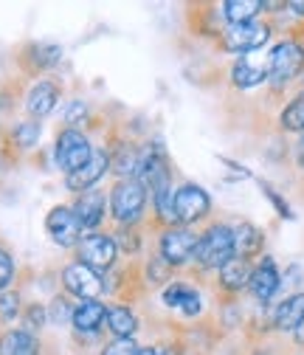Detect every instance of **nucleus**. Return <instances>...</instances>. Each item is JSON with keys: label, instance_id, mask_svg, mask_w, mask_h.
I'll return each instance as SVG.
<instances>
[{"label": "nucleus", "instance_id": "58836bf2", "mask_svg": "<svg viewBox=\"0 0 304 355\" xmlns=\"http://www.w3.org/2000/svg\"><path fill=\"white\" fill-rule=\"evenodd\" d=\"M158 355H184L178 347H172V344H166V347H158Z\"/></svg>", "mask_w": 304, "mask_h": 355}, {"label": "nucleus", "instance_id": "7ed1b4c3", "mask_svg": "<svg viewBox=\"0 0 304 355\" xmlns=\"http://www.w3.org/2000/svg\"><path fill=\"white\" fill-rule=\"evenodd\" d=\"M304 71V46L298 40H282L268 54V82L274 87H285Z\"/></svg>", "mask_w": 304, "mask_h": 355}, {"label": "nucleus", "instance_id": "dca6fc26", "mask_svg": "<svg viewBox=\"0 0 304 355\" xmlns=\"http://www.w3.org/2000/svg\"><path fill=\"white\" fill-rule=\"evenodd\" d=\"M0 355H39V338L23 327L0 333Z\"/></svg>", "mask_w": 304, "mask_h": 355}, {"label": "nucleus", "instance_id": "4468645a", "mask_svg": "<svg viewBox=\"0 0 304 355\" xmlns=\"http://www.w3.org/2000/svg\"><path fill=\"white\" fill-rule=\"evenodd\" d=\"M105 319H107V304L99 302V299H84L79 304H73V316H71V324L76 333H84V336H93L105 327Z\"/></svg>", "mask_w": 304, "mask_h": 355}, {"label": "nucleus", "instance_id": "6ab92c4d", "mask_svg": "<svg viewBox=\"0 0 304 355\" xmlns=\"http://www.w3.org/2000/svg\"><path fill=\"white\" fill-rule=\"evenodd\" d=\"M62 60V49L54 42H31L23 51V62L28 65V71H48Z\"/></svg>", "mask_w": 304, "mask_h": 355}, {"label": "nucleus", "instance_id": "a211bd4d", "mask_svg": "<svg viewBox=\"0 0 304 355\" xmlns=\"http://www.w3.org/2000/svg\"><path fill=\"white\" fill-rule=\"evenodd\" d=\"M251 274H253L251 259L234 257V259H229V262L223 265V268H220V288H226V291L237 293V291H242V288H248V285H251Z\"/></svg>", "mask_w": 304, "mask_h": 355}, {"label": "nucleus", "instance_id": "4c0bfd02", "mask_svg": "<svg viewBox=\"0 0 304 355\" xmlns=\"http://www.w3.org/2000/svg\"><path fill=\"white\" fill-rule=\"evenodd\" d=\"M293 338H296V344H298V347H304V319H301V324L293 330Z\"/></svg>", "mask_w": 304, "mask_h": 355}, {"label": "nucleus", "instance_id": "a19ab883", "mask_svg": "<svg viewBox=\"0 0 304 355\" xmlns=\"http://www.w3.org/2000/svg\"><path fill=\"white\" fill-rule=\"evenodd\" d=\"M287 9H293L296 15H301V17H304V3H287Z\"/></svg>", "mask_w": 304, "mask_h": 355}, {"label": "nucleus", "instance_id": "423d86ee", "mask_svg": "<svg viewBox=\"0 0 304 355\" xmlns=\"http://www.w3.org/2000/svg\"><path fill=\"white\" fill-rule=\"evenodd\" d=\"M60 282H62V288H65L71 296H76L79 302H84V299H99L102 291L107 288L105 279H102V274L93 271L91 265L79 262V259L71 262V265H65L62 274H60Z\"/></svg>", "mask_w": 304, "mask_h": 355}, {"label": "nucleus", "instance_id": "6e6552de", "mask_svg": "<svg viewBox=\"0 0 304 355\" xmlns=\"http://www.w3.org/2000/svg\"><path fill=\"white\" fill-rule=\"evenodd\" d=\"M268 40H271V26L268 23H259V20H251V23L229 26L223 31V49L245 57L251 51H259Z\"/></svg>", "mask_w": 304, "mask_h": 355}, {"label": "nucleus", "instance_id": "393cba45", "mask_svg": "<svg viewBox=\"0 0 304 355\" xmlns=\"http://www.w3.org/2000/svg\"><path fill=\"white\" fill-rule=\"evenodd\" d=\"M39 136H42V124L34 121V119L17 121V124L12 127V144H15L17 150H31V147H37Z\"/></svg>", "mask_w": 304, "mask_h": 355}, {"label": "nucleus", "instance_id": "f257e3e1", "mask_svg": "<svg viewBox=\"0 0 304 355\" xmlns=\"http://www.w3.org/2000/svg\"><path fill=\"white\" fill-rule=\"evenodd\" d=\"M234 229L226 223H214L208 226L200 240H197V251H195V262L203 271H220L229 259H234Z\"/></svg>", "mask_w": 304, "mask_h": 355}, {"label": "nucleus", "instance_id": "bb28decb", "mask_svg": "<svg viewBox=\"0 0 304 355\" xmlns=\"http://www.w3.org/2000/svg\"><path fill=\"white\" fill-rule=\"evenodd\" d=\"M20 313H23V299H20V293H17V291L0 293V322L12 324Z\"/></svg>", "mask_w": 304, "mask_h": 355}, {"label": "nucleus", "instance_id": "4be33fe9", "mask_svg": "<svg viewBox=\"0 0 304 355\" xmlns=\"http://www.w3.org/2000/svg\"><path fill=\"white\" fill-rule=\"evenodd\" d=\"M105 324L116 338H133L138 330V316L127 304H113V307H107Z\"/></svg>", "mask_w": 304, "mask_h": 355}, {"label": "nucleus", "instance_id": "ea45409f", "mask_svg": "<svg viewBox=\"0 0 304 355\" xmlns=\"http://www.w3.org/2000/svg\"><path fill=\"white\" fill-rule=\"evenodd\" d=\"M138 355H158V347H138Z\"/></svg>", "mask_w": 304, "mask_h": 355}, {"label": "nucleus", "instance_id": "9b49d317", "mask_svg": "<svg viewBox=\"0 0 304 355\" xmlns=\"http://www.w3.org/2000/svg\"><path fill=\"white\" fill-rule=\"evenodd\" d=\"M107 169H110V153L107 150H93L88 164L79 166L71 175H65V187L71 192H76V195H84L102 181V178L107 175Z\"/></svg>", "mask_w": 304, "mask_h": 355}, {"label": "nucleus", "instance_id": "e433bc0d", "mask_svg": "<svg viewBox=\"0 0 304 355\" xmlns=\"http://www.w3.org/2000/svg\"><path fill=\"white\" fill-rule=\"evenodd\" d=\"M200 310H203V296H200V291H192L189 299H186V304L181 307V313L184 316H197Z\"/></svg>", "mask_w": 304, "mask_h": 355}, {"label": "nucleus", "instance_id": "0eeeda50", "mask_svg": "<svg viewBox=\"0 0 304 355\" xmlns=\"http://www.w3.org/2000/svg\"><path fill=\"white\" fill-rule=\"evenodd\" d=\"M197 240H200V234H195L189 226H169L161 234L158 254L172 265V268H181V265H186L189 259H195Z\"/></svg>", "mask_w": 304, "mask_h": 355}, {"label": "nucleus", "instance_id": "79ce46f5", "mask_svg": "<svg viewBox=\"0 0 304 355\" xmlns=\"http://www.w3.org/2000/svg\"><path fill=\"white\" fill-rule=\"evenodd\" d=\"M301 147H304V139H301Z\"/></svg>", "mask_w": 304, "mask_h": 355}, {"label": "nucleus", "instance_id": "f704fd0d", "mask_svg": "<svg viewBox=\"0 0 304 355\" xmlns=\"http://www.w3.org/2000/svg\"><path fill=\"white\" fill-rule=\"evenodd\" d=\"M262 192H265V198H268V200H271V203L276 206V211H279V214H282L285 220H293V211H290V206H287V203L282 200V195H279V192H276L274 187L262 184Z\"/></svg>", "mask_w": 304, "mask_h": 355}, {"label": "nucleus", "instance_id": "72a5a7b5", "mask_svg": "<svg viewBox=\"0 0 304 355\" xmlns=\"http://www.w3.org/2000/svg\"><path fill=\"white\" fill-rule=\"evenodd\" d=\"M102 355H138V344L133 338H116L102 349Z\"/></svg>", "mask_w": 304, "mask_h": 355}, {"label": "nucleus", "instance_id": "aec40b11", "mask_svg": "<svg viewBox=\"0 0 304 355\" xmlns=\"http://www.w3.org/2000/svg\"><path fill=\"white\" fill-rule=\"evenodd\" d=\"M268 79V62H253L251 57H242L234 62L231 68V82L237 87H242V91H248V87H256V85H262Z\"/></svg>", "mask_w": 304, "mask_h": 355}, {"label": "nucleus", "instance_id": "20e7f679", "mask_svg": "<svg viewBox=\"0 0 304 355\" xmlns=\"http://www.w3.org/2000/svg\"><path fill=\"white\" fill-rule=\"evenodd\" d=\"M211 211V198L197 184H184L172 195V223L175 226H192Z\"/></svg>", "mask_w": 304, "mask_h": 355}, {"label": "nucleus", "instance_id": "9d476101", "mask_svg": "<svg viewBox=\"0 0 304 355\" xmlns=\"http://www.w3.org/2000/svg\"><path fill=\"white\" fill-rule=\"evenodd\" d=\"M79 262L91 265L93 271H110L118 259V245L113 234H88L79 240Z\"/></svg>", "mask_w": 304, "mask_h": 355}, {"label": "nucleus", "instance_id": "c756f323", "mask_svg": "<svg viewBox=\"0 0 304 355\" xmlns=\"http://www.w3.org/2000/svg\"><path fill=\"white\" fill-rule=\"evenodd\" d=\"M15 274H17V265H15V257L0 245V293H6L15 282Z\"/></svg>", "mask_w": 304, "mask_h": 355}, {"label": "nucleus", "instance_id": "f8f14e48", "mask_svg": "<svg viewBox=\"0 0 304 355\" xmlns=\"http://www.w3.org/2000/svg\"><path fill=\"white\" fill-rule=\"evenodd\" d=\"M60 96H62V91H60V85H57V82H51V79H39V82L31 85V91L26 94V113H28L34 121L46 119V116H51V113L57 110Z\"/></svg>", "mask_w": 304, "mask_h": 355}, {"label": "nucleus", "instance_id": "a878e982", "mask_svg": "<svg viewBox=\"0 0 304 355\" xmlns=\"http://www.w3.org/2000/svg\"><path fill=\"white\" fill-rule=\"evenodd\" d=\"M279 124L282 130L287 132H304V94H298L279 116Z\"/></svg>", "mask_w": 304, "mask_h": 355}, {"label": "nucleus", "instance_id": "c85d7f7f", "mask_svg": "<svg viewBox=\"0 0 304 355\" xmlns=\"http://www.w3.org/2000/svg\"><path fill=\"white\" fill-rule=\"evenodd\" d=\"M20 316H23V324H26L23 330H28V333H34V336H37V330H42V324L48 322V310L42 307L39 302H34V304H28V307L23 310Z\"/></svg>", "mask_w": 304, "mask_h": 355}, {"label": "nucleus", "instance_id": "f3484780", "mask_svg": "<svg viewBox=\"0 0 304 355\" xmlns=\"http://www.w3.org/2000/svg\"><path fill=\"white\" fill-rule=\"evenodd\" d=\"M304 319V293H290L274 310V324L282 333H293Z\"/></svg>", "mask_w": 304, "mask_h": 355}, {"label": "nucleus", "instance_id": "2eb2a0df", "mask_svg": "<svg viewBox=\"0 0 304 355\" xmlns=\"http://www.w3.org/2000/svg\"><path fill=\"white\" fill-rule=\"evenodd\" d=\"M73 211H76V217H79L82 229H96V226L102 223V220H105V211H107V198H105L102 192L91 189V192H84V195L76 200Z\"/></svg>", "mask_w": 304, "mask_h": 355}, {"label": "nucleus", "instance_id": "ddd939ff", "mask_svg": "<svg viewBox=\"0 0 304 355\" xmlns=\"http://www.w3.org/2000/svg\"><path fill=\"white\" fill-rule=\"evenodd\" d=\"M279 288H282V274L276 268L274 257H262V259H259V265L253 268V274H251V285H248L251 296L259 304H268L276 296Z\"/></svg>", "mask_w": 304, "mask_h": 355}, {"label": "nucleus", "instance_id": "1a4fd4ad", "mask_svg": "<svg viewBox=\"0 0 304 355\" xmlns=\"http://www.w3.org/2000/svg\"><path fill=\"white\" fill-rule=\"evenodd\" d=\"M46 232H48L51 243L60 245V248H73L84 237L82 234V223H79L73 206H54L46 214Z\"/></svg>", "mask_w": 304, "mask_h": 355}, {"label": "nucleus", "instance_id": "f03ea898", "mask_svg": "<svg viewBox=\"0 0 304 355\" xmlns=\"http://www.w3.org/2000/svg\"><path fill=\"white\" fill-rule=\"evenodd\" d=\"M147 209V187L138 178L118 181L110 192V214L121 226H136Z\"/></svg>", "mask_w": 304, "mask_h": 355}, {"label": "nucleus", "instance_id": "7c9ffc66", "mask_svg": "<svg viewBox=\"0 0 304 355\" xmlns=\"http://www.w3.org/2000/svg\"><path fill=\"white\" fill-rule=\"evenodd\" d=\"M116 245H118V251H127V254H138V248H141V240H138V234H136V229H133V226H127V229H121V232H118V237H116Z\"/></svg>", "mask_w": 304, "mask_h": 355}, {"label": "nucleus", "instance_id": "2f4dec72", "mask_svg": "<svg viewBox=\"0 0 304 355\" xmlns=\"http://www.w3.org/2000/svg\"><path fill=\"white\" fill-rule=\"evenodd\" d=\"M68 316H73L71 302L62 299V296H57V299L51 302V307H48V322H51V324H62Z\"/></svg>", "mask_w": 304, "mask_h": 355}, {"label": "nucleus", "instance_id": "39448f33", "mask_svg": "<svg viewBox=\"0 0 304 355\" xmlns=\"http://www.w3.org/2000/svg\"><path fill=\"white\" fill-rule=\"evenodd\" d=\"M91 155H93V147H91L88 136H84L82 130L65 127L60 136H57L54 161H57V166H60L65 175H71V172H76L79 166H84V164L91 161Z\"/></svg>", "mask_w": 304, "mask_h": 355}, {"label": "nucleus", "instance_id": "cd10ccee", "mask_svg": "<svg viewBox=\"0 0 304 355\" xmlns=\"http://www.w3.org/2000/svg\"><path fill=\"white\" fill-rule=\"evenodd\" d=\"M192 291H195V288H192V285H186V282H181V279L169 282V285L163 288V304H166V307L181 310V307L186 304V299H189V293H192Z\"/></svg>", "mask_w": 304, "mask_h": 355}, {"label": "nucleus", "instance_id": "5701e85b", "mask_svg": "<svg viewBox=\"0 0 304 355\" xmlns=\"http://www.w3.org/2000/svg\"><path fill=\"white\" fill-rule=\"evenodd\" d=\"M138 161H141V150H136L133 144H121L116 153H110V169L121 181L138 175Z\"/></svg>", "mask_w": 304, "mask_h": 355}, {"label": "nucleus", "instance_id": "b1692460", "mask_svg": "<svg viewBox=\"0 0 304 355\" xmlns=\"http://www.w3.org/2000/svg\"><path fill=\"white\" fill-rule=\"evenodd\" d=\"M220 9H223V17L231 26H237V23L256 20V15L262 12V9H268V3H262V0H226Z\"/></svg>", "mask_w": 304, "mask_h": 355}, {"label": "nucleus", "instance_id": "c9c22d12", "mask_svg": "<svg viewBox=\"0 0 304 355\" xmlns=\"http://www.w3.org/2000/svg\"><path fill=\"white\" fill-rule=\"evenodd\" d=\"M84 119H88V107H84V102H71L68 110H65V121L73 127V124H79Z\"/></svg>", "mask_w": 304, "mask_h": 355}, {"label": "nucleus", "instance_id": "473e14b6", "mask_svg": "<svg viewBox=\"0 0 304 355\" xmlns=\"http://www.w3.org/2000/svg\"><path fill=\"white\" fill-rule=\"evenodd\" d=\"M169 271H172V265L158 254V257H152V262H150V268H147V277H150V282L152 285H158V282H163V279H169Z\"/></svg>", "mask_w": 304, "mask_h": 355}, {"label": "nucleus", "instance_id": "412c9836", "mask_svg": "<svg viewBox=\"0 0 304 355\" xmlns=\"http://www.w3.org/2000/svg\"><path fill=\"white\" fill-rule=\"evenodd\" d=\"M262 245H265V234L259 232L253 223H240L234 229V254L237 257L251 259L256 254H262Z\"/></svg>", "mask_w": 304, "mask_h": 355}]
</instances>
